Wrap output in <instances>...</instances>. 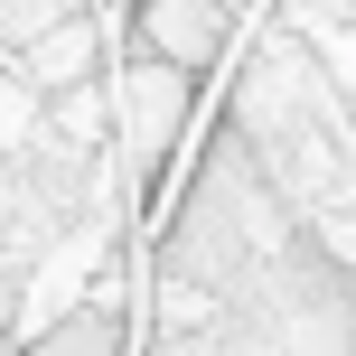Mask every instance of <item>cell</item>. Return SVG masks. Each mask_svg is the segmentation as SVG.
<instances>
[{
  "mask_svg": "<svg viewBox=\"0 0 356 356\" xmlns=\"http://www.w3.org/2000/svg\"><path fill=\"white\" fill-rule=\"evenodd\" d=\"M75 66H85V29H56L47 47H38V75H47V85H66Z\"/></svg>",
  "mask_w": 356,
  "mask_h": 356,
  "instance_id": "2",
  "label": "cell"
},
{
  "mask_svg": "<svg viewBox=\"0 0 356 356\" xmlns=\"http://www.w3.org/2000/svg\"><path fill=\"white\" fill-rule=\"evenodd\" d=\"M150 29L169 38V56H207V47H216V10H197V0H160Z\"/></svg>",
  "mask_w": 356,
  "mask_h": 356,
  "instance_id": "1",
  "label": "cell"
},
{
  "mask_svg": "<svg viewBox=\"0 0 356 356\" xmlns=\"http://www.w3.org/2000/svg\"><path fill=\"white\" fill-rule=\"evenodd\" d=\"M19 131H29V94H0V150H10Z\"/></svg>",
  "mask_w": 356,
  "mask_h": 356,
  "instance_id": "3",
  "label": "cell"
}]
</instances>
